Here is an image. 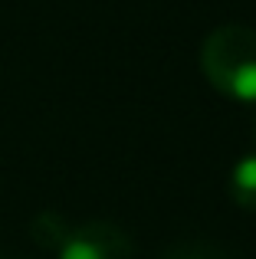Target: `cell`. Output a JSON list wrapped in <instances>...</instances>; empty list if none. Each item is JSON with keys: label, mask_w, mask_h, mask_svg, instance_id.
Here are the masks:
<instances>
[{"label": "cell", "mask_w": 256, "mask_h": 259, "mask_svg": "<svg viewBox=\"0 0 256 259\" xmlns=\"http://www.w3.org/2000/svg\"><path fill=\"white\" fill-rule=\"evenodd\" d=\"M204 76L233 102H256V30L240 23L217 26L200 50Z\"/></svg>", "instance_id": "1"}, {"label": "cell", "mask_w": 256, "mask_h": 259, "mask_svg": "<svg viewBox=\"0 0 256 259\" xmlns=\"http://www.w3.org/2000/svg\"><path fill=\"white\" fill-rule=\"evenodd\" d=\"M53 249H56V259H132L135 256L128 233L105 220L69 227Z\"/></svg>", "instance_id": "2"}, {"label": "cell", "mask_w": 256, "mask_h": 259, "mask_svg": "<svg viewBox=\"0 0 256 259\" xmlns=\"http://www.w3.org/2000/svg\"><path fill=\"white\" fill-rule=\"evenodd\" d=\"M230 197L240 210H256V154H243L230 171Z\"/></svg>", "instance_id": "3"}, {"label": "cell", "mask_w": 256, "mask_h": 259, "mask_svg": "<svg viewBox=\"0 0 256 259\" xmlns=\"http://www.w3.org/2000/svg\"><path fill=\"white\" fill-rule=\"evenodd\" d=\"M167 259H220V256L214 253V249H207V246H181Z\"/></svg>", "instance_id": "4"}]
</instances>
